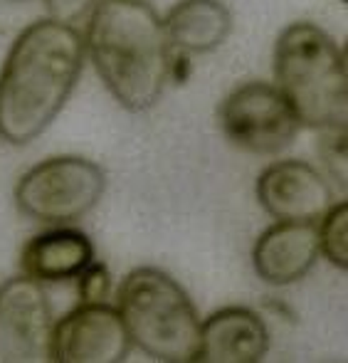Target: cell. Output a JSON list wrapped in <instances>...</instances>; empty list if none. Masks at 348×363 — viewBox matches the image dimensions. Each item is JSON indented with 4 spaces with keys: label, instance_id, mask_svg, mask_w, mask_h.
Wrapping results in <instances>:
<instances>
[{
    "label": "cell",
    "instance_id": "cell-13",
    "mask_svg": "<svg viewBox=\"0 0 348 363\" xmlns=\"http://www.w3.org/2000/svg\"><path fill=\"white\" fill-rule=\"evenodd\" d=\"M232 15L223 0H181L163 18L168 45L186 55H206L228 40Z\"/></svg>",
    "mask_w": 348,
    "mask_h": 363
},
{
    "label": "cell",
    "instance_id": "cell-16",
    "mask_svg": "<svg viewBox=\"0 0 348 363\" xmlns=\"http://www.w3.org/2000/svg\"><path fill=\"white\" fill-rule=\"evenodd\" d=\"M43 3L47 8V18L77 28V23H86L99 0H43Z\"/></svg>",
    "mask_w": 348,
    "mask_h": 363
},
{
    "label": "cell",
    "instance_id": "cell-11",
    "mask_svg": "<svg viewBox=\"0 0 348 363\" xmlns=\"http://www.w3.org/2000/svg\"><path fill=\"white\" fill-rule=\"evenodd\" d=\"M269 351L262 316L245 306H225L201 321V354L206 363H257Z\"/></svg>",
    "mask_w": 348,
    "mask_h": 363
},
{
    "label": "cell",
    "instance_id": "cell-14",
    "mask_svg": "<svg viewBox=\"0 0 348 363\" xmlns=\"http://www.w3.org/2000/svg\"><path fill=\"white\" fill-rule=\"evenodd\" d=\"M319 233V252L334 267L348 269V206L334 203L316 225Z\"/></svg>",
    "mask_w": 348,
    "mask_h": 363
},
{
    "label": "cell",
    "instance_id": "cell-9",
    "mask_svg": "<svg viewBox=\"0 0 348 363\" xmlns=\"http://www.w3.org/2000/svg\"><path fill=\"white\" fill-rule=\"evenodd\" d=\"M257 201L274 220L319 223L334 206V193L319 168L306 161H274L257 178Z\"/></svg>",
    "mask_w": 348,
    "mask_h": 363
},
{
    "label": "cell",
    "instance_id": "cell-3",
    "mask_svg": "<svg viewBox=\"0 0 348 363\" xmlns=\"http://www.w3.org/2000/svg\"><path fill=\"white\" fill-rule=\"evenodd\" d=\"M274 79L301 126L346 129V55L314 23H291L274 45Z\"/></svg>",
    "mask_w": 348,
    "mask_h": 363
},
{
    "label": "cell",
    "instance_id": "cell-12",
    "mask_svg": "<svg viewBox=\"0 0 348 363\" xmlns=\"http://www.w3.org/2000/svg\"><path fill=\"white\" fill-rule=\"evenodd\" d=\"M94 262V245L72 225H52L33 235L20 252V269L40 284H62L77 279Z\"/></svg>",
    "mask_w": 348,
    "mask_h": 363
},
{
    "label": "cell",
    "instance_id": "cell-8",
    "mask_svg": "<svg viewBox=\"0 0 348 363\" xmlns=\"http://www.w3.org/2000/svg\"><path fill=\"white\" fill-rule=\"evenodd\" d=\"M129 351L124 319L106 301H82L55 321L50 336V361L57 363H121Z\"/></svg>",
    "mask_w": 348,
    "mask_h": 363
},
{
    "label": "cell",
    "instance_id": "cell-6",
    "mask_svg": "<svg viewBox=\"0 0 348 363\" xmlns=\"http://www.w3.org/2000/svg\"><path fill=\"white\" fill-rule=\"evenodd\" d=\"M218 119L230 144L257 156L284 151L301 129L289 101L269 82H247L232 89L220 104Z\"/></svg>",
    "mask_w": 348,
    "mask_h": 363
},
{
    "label": "cell",
    "instance_id": "cell-1",
    "mask_svg": "<svg viewBox=\"0 0 348 363\" xmlns=\"http://www.w3.org/2000/svg\"><path fill=\"white\" fill-rule=\"evenodd\" d=\"M86 60L84 35L52 18L28 25L0 67V136L35 141L64 109Z\"/></svg>",
    "mask_w": 348,
    "mask_h": 363
},
{
    "label": "cell",
    "instance_id": "cell-2",
    "mask_svg": "<svg viewBox=\"0 0 348 363\" xmlns=\"http://www.w3.org/2000/svg\"><path fill=\"white\" fill-rule=\"evenodd\" d=\"M84 50L124 109L146 111L161 99L171 77V45L146 0H99L86 18Z\"/></svg>",
    "mask_w": 348,
    "mask_h": 363
},
{
    "label": "cell",
    "instance_id": "cell-15",
    "mask_svg": "<svg viewBox=\"0 0 348 363\" xmlns=\"http://www.w3.org/2000/svg\"><path fill=\"white\" fill-rule=\"evenodd\" d=\"M79 284V299L82 301H106L111 291V274L106 269V264L101 262H91L84 272L77 277Z\"/></svg>",
    "mask_w": 348,
    "mask_h": 363
},
{
    "label": "cell",
    "instance_id": "cell-10",
    "mask_svg": "<svg viewBox=\"0 0 348 363\" xmlns=\"http://www.w3.org/2000/svg\"><path fill=\"white\" fill-rule=\"evenodd\" d=\"M319 233L316 223L277 220L257 238L252 247V267L262 282L286 287L314 269L319 262Z\"/></svg>",
    "mask_w": 348,
    "mask_h": 363
},
{
    "label": "cell",
    "instance_id": "cell-5",
    "mask_svg": "<svg viewBox=\"0 0 348 363\" xmlns=\"http://www.w3.org/2000/svg\"><path fill=\"white\" fill-rule=\"evenodd\" d=\"M106 176L84 156H50L35 163L15 183V206L43 225H74L101 201Z\"/></svg>",
    "mask_w": 348,
    "mask_h": 363
},
{
    "label": "cell",
    "instance_id": "cell-7",
    "mask_svg": "<svg viewBox=\"0 0 348 363\" xmlns=\"http://www.w3.org/2000/svg\"><path fill=\"white\" fill-rule=\"evenodd\" d=\"M55 314L45 284L10 277L0 284V363L50 361Z\"/></svg>",
    "mask_w": 348,
    "mask_h": 363
},
{
    "label": "cell",
    "instance_id": "cell-4",
    "mask_svg": "<svg viewBox=\"0 0 348 363\" xmlns=\"http://www.w3.org/2000/svg\"><path fill=\"white\" fill-rule=\"evenodd\" d=\"M131 346L166 363H191L201 354V316L188 291L158 267H139L116 294Z\"/></svg>",
    "mask_w": 348,
    "mask_h": 363
}]
</instances>
